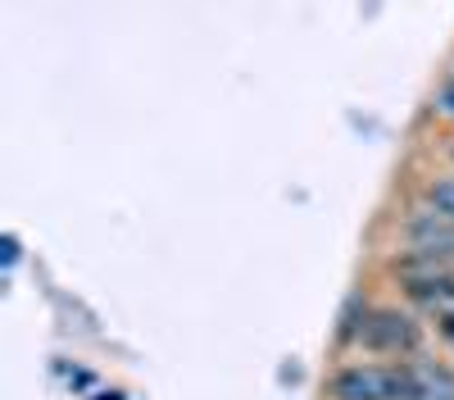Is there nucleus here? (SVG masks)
<instances>
[{
    "instance_id": "obj_6",
    "label": "nucleus",
    "mask_w": 454,
    "mask_h": 400,
    "mask_svg": "<svg viewBox=\"0 0 454 400\" xmlns=\"http://www.w3.org/2000/svg\"><path fill=\"white\" fill-rule=\"evenodd\" d=\"M445 109H450V114H454V87L445 91Z\"/></svg>"
},
{
    "instance_id": "obj_1",
    "label": "nucleus",
    "mask_w": 454,
    "mask_h": 400,
    "mask_svg": "<svg viewBox=\"0 0 454 400\" xmlns=\"http://www.w3.org/2000/svg\"><path fill=\"white\" fill-rule=\"evenodd\" d=\"M336 400H419V369L400 364H355L332 378Z\"/></svg>"
},
{
    "instance_id": "obj_2",
    "label": "nucleus",
    "mask_w": 454,
    "mask_h": 400,
    "mask_svg": "<svg viewBox=\"0 0 454 400\" xmlns=\"http://www.w3.org/2000/svg\"><path fill=\"white\" fill-rule=\"evenodd\" d=\"M359 341L377 355H400L419 346V323L404 318L400 310H372L359 327Z\"/></svg>"
},
{
    "instance_id": "obj_3",
    "label": "nucleus",
    "mask_w": 454,
    "mask_h": 400,
    "mask_svg": "<svg viewBox=\"0 0 454 400\" xmlns=\"http://www.w3.org/2000/svg\"><path fill=\"white\" fill-rule=\"evenodd\" d=\"M404 286H409V296H419V301H427V305H441V310L454 305V278H450L436 260L409 264V269H404Z\"/></svg>"
},
{
    "instance_id": "obj_4",
    "label": "nucleus",
    "mask_w": 454,
    "mask_h": 400,
    "mask_svg": "<svg viewBox=\"0 0 454 400\" xmlns=\"http://www.w3.org/2000/svg\"><path fill=\"white\" fill-rule=\"evenodd\" d=\"M409 237L419 246L423 260H436V255H454V224L445 214H423L409 224Z\"/></svg>"
},
{
    "instance_id": "obj_5",
    "label": "nucleus",
    "mask_w": 454,
    "mask_h": 400,
    "mask_svg": "<svg viewBox=\"0 0 454 400\" xmlns=\"http://www.w3.org/2000/svg\"><path fill=\"white\" fill-rule=\"evenodd\" d=\"M427 196H432V205H436V209L450 218V224H454V177H441V182H432V192H427Z\"/></svg>"
}]
</instances>
